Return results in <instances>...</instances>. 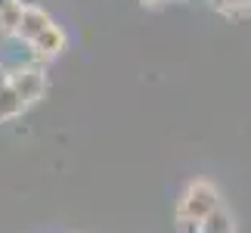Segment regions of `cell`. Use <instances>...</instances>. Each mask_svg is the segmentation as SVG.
Here are the masks:
<instances>
[{
  "instance_id": "6da1fadb",
  "label": "cell",
  "mask_w": 251,
  "mask_h": 233,
  "mask_svg": "<svg viewBox=\"0 0 251 233\" xmlns=\"http://www.w3.org/2000/svg\"><path fill=\"white\" fill-rule=\"evenodd\" d=\"M217 205H220V193L211 187V183L196 180V183H189V187H186V193H183L177 215L180 218H189V221H201L205 215H211Z\"/></svg>"
},
{
  "instance_id": "7a4b0ae2",
  "label": "cell",
  "mask_w": 251,
  "mask_h": 233,
  "mask_svg": "<svg viewBox=\"0 0 251 233\" xmlns=\"http://www.w3.org/2000/svg\"><path fill=\"white\" fill-rule=\"evenodd\" d=\"M9 87L19 93L25 106L37 103L47 93V75L37 65H9Z\"/></svg>"
},
{
  "instance_id": "3957f363",
  "label": "cell",
  "mask_w": 251,
  "mask_h": 233,
  "mask_svg": "<svg viewBox=\"0 0 251 233\" xmlns=\"http://www.w3.org/2000/svg\"><path fill=\"white\" fill-rule=\"evenodd\" d=\"M47 25H50V16H47L41 6H25L22 3V13H19V25H16V34L13 37H16V41H22V44H31Z\"/></svg>"
},
{
  "instance_id": "277c9868",
  "label": "cell",
  "mask_w": 251,
  "mask_h": 233,
  "mask_svg": "<svg viewBox=\"0 0 251 233\" xmlns=\"http://www.w3.org/2000/svg\"><path fill=\"white\" fill-rule=\"evenodd\" d=\"M28 47H31V50L37 53V59H53V56H59V53L65 50V34H62V28H59V25H53V22H50V25H47L44 31L37 34Z\"/></svg>"
},
{
  "instance_id": "5b68a950",
  "label": "cell",
  "mask_w": 251,
  "mask_h": 233,
  "mask_svg": "<svg viewBox=\"0 0 251 233\" xmlns=\"http://www.w3.org/2000/svg\"><path fill=\"white\" fill-rule=\"evenodd\" d=\"M199 233H236L233 230V218L226 215L224 205H217L211 215H205L199 221Z\"/></svg>"
},
{
  "instance_id": "8992f818",
  "label": "cell",
  "mask_w": 251,
  "mask_h": 233,
  "mask_svg": "<svg viewBox=\"0 0 251 233\" xmlns=\"http://www.w3.org/2000/svg\"><path fill=\"white\" fill-rule=\"evenodd\" d=\"M25 109V103L19 100V93L13 90V87H3V90H0V121H9V118H16L19 112Z\"/></svg>"
},
{
  "instance_id": "52a82bcc",
  "label": "cell",
  "mask_w": 251,
  "mask_h": 233,
  "mask_svg": "<svg viewBox=\"0 0 251 233\" xmlns=\"http://www.w3.org/2000/svg\"><path fill=\"white\" fill-rule=\"evenodd\" d=\"M19 13H22V0L9 6H0V37H13L16 25H19Z\"/></svg>"
},
{
  "instance_id": "ba28073f",
  "label": "cell",
  "mask_w": 251,
  "mask_h": 233,
  "mask_svg": "<svg viewBox=\"0 0 251 233\" xmlns=\"http://www.w3.org/2000/svg\"><path fill=\"white\" fill-rule=\"evenodd\" d=\"M165 3H168V0H140V6H146V9H158Z\"/></svg>"
},
{
  "instance_id": "9c48e42d",
  "label": "cell",
  "mask_w": 251,
  "mask_h": 233,
  "mask_svg": "<svg viewBox=\"0 0 251 233\" xmlns=\"http://www.w3.org/2000/svg\"><path fill=\"white\" fill-rule=\"evenodd\" d=\"M9 84V65H0V90Z\"/></svg>"
},
{
  "instance_id": "30bf717a",
  "label": "cell",
  "mask_w": 251,
  "mask_h": 233,
  "mask_svg": "<svg viewBox=\"0 0 251 233\" xmlns=\"http://www.w3.org/2000/svg\"><path fill=\"white\" fill-rule=\"evenodd\" d=\"M9 3H16V0H0V6H9Z\"/></svg>"
}]
</instances>
